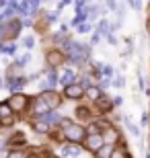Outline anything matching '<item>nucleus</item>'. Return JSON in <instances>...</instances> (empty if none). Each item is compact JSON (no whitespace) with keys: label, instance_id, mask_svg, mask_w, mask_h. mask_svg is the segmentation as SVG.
Instances as JSON below:
<instances>
[{"label":"nucleus","instance_id":"nucleus-1","mask_svg":"<svg viewBox=\"0 0 150 158\" xmlns=\"http://www.w3.org/2000/svg\"><path fill=\"white\" fill-rule=\"evenodd\" d=\"M58 127H60V131H62V138H64L66 144H78V146H82V142L87 138V127H84V125L72 121V119H68V117H62Z\"/></svg>","mask_w":150,"mask_h":158},{"label":"nucleus","instance_id":"nucleus-2","mask_svg":"<svg viewBox=\"0 0 150 158\" xmlns=\"http://www.w3.org/2000/svg\"><path fill=\"white\" fill-rule=\"evenodd\" d=\"M6 103L11 105L15 115H25L31 109V105H33V97H29V94H25V93H15L6 99Z\"/></svg>","mask_w":150,"mask_h":158},{"label":"nucleus","instance_id":"nucleus-3","mask_svg":"<svg viewBox=\"0 0 150 158\" xmlns=\"http://www.w3.org/2000/svg\"><path fill=\"white\" fill-rule=\"evenodd\" d=\"M43 60H45V64H47L49 70H58V68H62V66L68 62L66 53H64L62 49H58V47H49L45 52V56H43Z\"/></svg>","mask_w":150,"mask_h":158},{"label":"nucleus","instance_id":"nucleus-4","mask_svg":"<svg viewBox=\"0 0 150 158\" xmlns=\"http://www.w3.org/2000/svg\"><path fill=\"white\" fill-rule=\"evenodd\" d=\"M103 146H105V142H103V135L101 134H87V138H84V142H82V148H84L87 152L95 154V156L101 152Z\"/></svg>","mask_w":150,"mask_h":158},{"label":"nucleus","instance_id":"nucleus-5","mask_svg":"<svg viewBox=\"0 0 150 158\" xmlns=\"http://www.w3.org/2000/svg\"><path fill=\"white\" fill-rule=\"evenodd\" d=\"M39 97L43 99V103L47 105V109L49 111H56V109H60L64 103V97L58 93V90H45V93H39Z\"/></svg>","mask_w":150,"mask_h":158},{"label":"nucleus","instance_id":"nucleus-6","mask_svg":"<svg viewBox=\"0 0 150 158\" xmlns=\"http://www.w3.org/2000/svg\"><path fill=\"white\" fill-rule=\"evenodd\" d=\"M62 97L68 101H80V99H84V88L78 82H74V84H70V86H66L62 90Z\"/></svg>","mask_w":150,"mask_h":158},{"label":"nucleus","instance_id":"nucleus-7","mask_svg":"<svg viewBox=\"0 0 150 158\" xmlns=\"http://www.w3.org/2000/svg\"><path fill=\"white\" fill-rule=\"evenodd\" d=\"M82 148L78 144H60V158H80Z\"/></svg>","mask_w":150,"mask_h":158},{"label":"nucleus","instance_id":"nucleus-8","mask_svg":"<svg viewBox=\"0 0 150 158\" xmlns=\"http://www.w3.org/2000/svg\"><path fill=\"white\" fill-rule=\"evenodd\" d=\"M29 129H31V131H35V134H39V135H49V134H52V127H49L45 121L35 119V117L29 119Z\"/></svg>","mask_w":150,"mask_h":158},{"label":"nucleus","instance_id":"nucleus-9","mask_svg":"<svg viewBox=\"0 0 150 158\" xmlns=\"http://www.w3.org/2000/svg\"><path fill=\"white\" fill-rule=\"evenodd\" d=\"M103 142H105V146H117V142H119V131H117L115 125H111V127H107L103 131Z\"/></svg>","mask_w":150,"mask_h":158},{"label":"nucleus","instance_id":"nucleus-10","mask_svg":"<svg viewBox=\"0 0 150 158\" xmlns=\"http://www.w3.org/2000/svg\"><path fill=\"white\" fill-rule=\"evenodd\" d=\"M74 82H78V74H76L72 68H64V70L60 72V84H62L64 88L70 86V84H74Z\"/></svg>","mask_w":150,"mask_h":158},{"label":"nucleus","instance_id":"nucleus-11","mask_svg":"<svg viewBox=\"0 0 150 158\" xmlns=\"http://www.w3.org/2000/svg\"><path fill=\"white\" fill-rule=\"evenodd\" d=\"M95 109H97L101 115H107V113L113 111V101H111L107 94H103V99H99L97 103H95Z\"/></svg>","mask_w":150,"mask_h":158},{"label":"nucleus","instance_id":"nucleus-12","mask_svg":"<svg viewBox=\"0 0 150 158\" xmlns=\"http://www.w3.org/2000/svg\"><path fill=\"white\" fill-rule=\"evenodd\" d=\"M103 90L99 88V84H92V86H88L87 90H84V97H87L88 101H92V103H97L99 99H103Z\"/></svg>","mask_w":150,"mask_h":158},{"label":"nucleus","instance_id":"nucleus-13","mask_svg":"<svg viewBox=\"0 0 150 158\" xmlns=\"http://www.w3.org/2000/svg\"><path fill=\"white\" fill-rule=\"evenodd\" d=\"M97 35H101V37H109V35H113L111 23L107 21V19H101V21L97 23Z\"/></svg>","mask_w":150,"mask_h":158},{"label":"nucleus","instance_id":"nucleus-14","mask_svg":"<svg viewBox=\"0 0 150 158\" xmlns=\"http://www.w3.org/2000/svg\"><path fill=\"white\" fill-rule=\"evenodd\" d=\"M35 45H37V39H35V35H25L23 39H21V47H23L25 52H33Z\"/></svg>","mask_w":150,"mask_h":158},{"label":"nucleus","instance_id":"nucleus-15","mask_svg":"<svg viewBox=\"0 0 150 158\" xmlns=\"http://www.w3.org/2000/svg\"><path fill=\"white\" fill-rule=\"evenodd\" d=\"M76 119H80V121H92V115H91V109L88 107H76Z\"/></svg>","mask_w":150,"mask_h":158},{"label":"nucleus","instance_id":"nucleus-16","mask_svg":"<svg viewBox=\"0 0 150 158\" xmlns=\"http://www.w3.org/2000/svg\"><path fill=\"white\" fill-rule=\"evenodd\" d=\"M109 158H132V156H130V152H127V148L121 144V146H115V148H113V152H111Z\"/></svg>","mask_w":150,"mask_h":158},{"label":"nucleus","instance_id":"nucleus-17","mask_svg":"<svg viewBox=\"0 0 150 158\" xmlns=\"http://www.w3.org/2000/svg\"><path fill=\"white\" fill-rule=\"evenodd\" d=\"M12 117V109L6 101H0V119H8Z\"/></svg>","mask_w":150,"mask_h":158},{"label":"nucleus","instance_id":"nucleus-18","mask_svg":"<svg viewBox=\"0 0 150 158\" xmlns=\"http://www.w3.org/2000/svg\"><path fill=\"white\" fill-rule=\"evenodd\" d=\"M17 52H19V45L15 41H12V43H4V47H2V53H4V56H11V58H15Z\"/></svg>","mask_w":150,"mask_h":158},{"label":"nucleus","instance_id":"nucleus-19","mask_svg":"<svg viewBox=\"0 0 150 158\" xmlns=\"http://www.w3.org/2000/svg\"><path fill=\"white\" fill-rule=\"evenodd\" d=\"M31 60H33V56H31L29 52H25L23 56H21V58H17V64L21 66V68H27V66L31 64Z\"/></svg>","mask_w":150,"mask_h":158},{"label":"nucleus","instance_id":"nucleus-20","mask_svg":"<svg viewBox=\"0 0 150 158\" xmlns=\"http://www.w3.org/2000/svg\"><path fill=\"white\" fill-rule=\"evenodd\" d=\"M39 8H41V2H37V0H31V2H29V15L33 19L39 17V15H37V12H39Z\"/></svg>","mask_w":150,"mask_h":158},{"label":"nucleus","instance_id":"nucleus-21","mask_svg":"<svg viewBox=\"0 0 150 158\" xmlns=\"http://www.w3.org/2000/svg\"><path fill=\"white\" fill-rule=\"evenodd\" d=\"M19 17H29V2L23 0V2H19V10H17Z\"/></svg>","mask_w":150,"mask_h":158},{"label":"nucleus","instance_id":"nucleus-22","mask_svg":"<svg viewBox=\"0 0 150 158\" xmlns=\"http://www.w3.org/2000/svg\"><path fill=\"white\" fill-rule=\"evenodd\" d=\"M123 121H126V125H127V131H130L132 135H136V138H138V135H140V127H138V125H134V123L130 121V117H126Z\"/></svg>","mask_w":150,"mask_h":158},{"label":"nucleus","instance_id":"nucleus-23","mask_svg":"<svg viewBox=\"0 0 150 158\" xmlns=\"http://www.w3.org/2000/svg\"><path fill=\"white\" fill-rule=\"evenodd\" d=\"M113 148H115V146H103V148H101V152H99L97 156H101V158H109L111 152H113Z\"/></svg>","mask_w":150,"mask_h":158},{"label":"nucleus","instance_id":"nucleus-24","mask_svg":"<svg viewBox=\"0 0 150 158\" xmlns=\"http://www.w3.org/2000/svg\"><path fill=\"white\" fill-rule=\"evenodd\" d=\"M27 150H11V154H8V158H27Z\"/></svg>","mask_w":150,"mask_h":158},{"label":"nucleus","instance_id":"nucleus-25","mask_svg":"<svg viewBox=\"0 0 150 158\" xmlns=\"http://www.w3.org/2000/svg\"><path fill=\"white\" fill-rule=\"evenodd\" d=\"M111 84H113L115 88H123V86H126V78H123V76H115Z\"/></svg>","mask_w":150,"mask_h":158},{"label":"nucleus","instance_id":"nucleus-26","mask_svg":"<svg viewBox=\"0 0 150 158\" xmlns=\"http://www.w3.org/2000/svg\"><path fill=\"white\" fill-rule=\"evenodd\" d=\"M12 125H15V117H8V119H2L0 121V127H4V129H11Z\"/></svg>","mask_w":150,"mask_h":158},{"label":"nucleus","instance_id":"nucleus-27","mask_svg":"<svg viewBox=\"0 0 150 158\" xmlns=\"http://www.w3.org/2000/svg\"><path fill=\"white\" fill-rule=\"evenodd\" d=\"M113 76V68L111 66H103V78H111Z\"/></svg>","mask_w":150,"mask_h":158},{"label":"nucleus","instance_id":"nucleus-28","mask_svg":"<svg viewBox=\"0 0 150 158\" xmlns=\"http://www.w3.org/2000/svg\"><path fill=\"white\" fill-rule=\"evenodd\" d=\"M109 84H111L109 78H101V82H99V88H101V90H105V88H109Z\"/></svg>","mask_w":150,"mask_h":158},{"label":"nucleus","instance_id":"nucleus-29","mask_svg":"<svg viewBox=\"0 0 150 158\" xmlns=\"http://www.w3.org/2000/svg\"><path fill=\"white\" fill-rule=\"evenodd\" d=\"M91 31V23H82L78 25V33H88Z\"/></svg>","mask_w":150,"mask_h":158},{"label":"nucleus","instance_id":"nucleus-30","mask_svg":"<svg viewBox=\"0 0 150 158\" xmlns=\"http://www.w3.org/2000/svg\"><path fill=\"white\" fill-rule=\"evenodd\" d=\"M68 4H70V0H62V2H58V4H56V8H58V10H64Z\"/></svg>","mask_w":150,"mask_h":158},{"label":"nucleus","instance_id":"nucleus-31","mask_svg":"<svg viewBox=\"0 0 150 158\" xmlns=\"http://www.w3.org/2000/svg\"><path fill=\"white\" fill-rule=\"evenodd\" d=\"M99 41H101V35H97V33H95V35L91 37V45H97Z\"/></svg>","mask_w":150,"mask_h":158},{"label":"nucleus","instance_id":"nucleus-32","mask_svg":"<svg viewBox=\"0 0 150 158\" xmlns=\"http://www.w3.org/2000/svg\"><path fill=\"white\" fill-rule=\"evenodd\" d=\"M130 6H132L134 10H140L142 8V2H130Z\"/></svg>","mask_w":150,"mask_h":158},{"label":"nucleus","instance_id":"nucleus-33","mask_svg":"<svg viewBox=\"0 0 150 158\" xmlns=\"http://www.w3.org/2000/svg\"><path fill=\"white\" fill-rule=\"evenodd\" d=\"M27 158H43V154H39V152H29V154H27Z\"/></svg>","mask_w":150,"mask_h":158},{"label":"nucleus","instance_id":"nucleus-34","mask_svg":"<svg viewBox=\"0 0 150 158\" xmlns=\"http://www.w3.org/2000/svg\"><path fill=\"white\" fill-rule=\"evenodd\" d=\"M107 41H109L111 45H117V37L115 35H109V37H107Z\"/></svg>","mask_w":150,"mask_h":158},{"label":"nucleus","instance_id":"nucleus-35","mask_svg":"<svg viewBox=\"0 0 150 158\" xmlns=\"http://www.w3.org/2000/svg\"><path fill=\"white\" fill-rule=\"evenodd\" d=\"M121 103H123V99H121V97H115V99H113V107L121 105Z\"/></svg>","mask_w":150,"mask_h":158},{"label":"nucleus","instance_id":"nucleus-36","mask_svg":"<svg viewBox=\"0 0 150 158\" xmlns=\"http://www.w3.org/2000/svg\"><path fill=\"white\" fill-rule=\"evenodd\" d=\"M107 8H109V10H115V8H117V2H107Z\"/></svg>","mask_w":150,"mask_h":158},{"label":"nucleus","instance_id":"nucleus-37","mask_svg":"<svg viewBox=\"0 0 150 158\" xmlns=\"http://www.w3.org/2000/svg\"><path fill=\"white\" fill-rule=\"evenodd\" d=\"M142 123H144V125L148 123V113H144V115H142Z\"/></svg>","mask_w":150,"mask_h":158},{"label":"nucleus","instance_id":"nucleus-38","mask_svg":"<svg viewBox=\"0 0 150 158\" xmlns=\"http://www.w3.org/2000/svg\"><path fill=\"white\" fill-rule=\"evenodd\" d=\"M0 88H4V80H2V76H0Z\"/></svg>","mask_w":150,"mask_h":158},{"label":"nucleus","instance_id":"nucleus-39","mask_svg":"<svg viewBox=\"0 0 150 158\" xmlns=\"http://www.w3.org/2000/svg\"><path fill=\"white\" fill-rule=\"evenodd\" d=\"M52 158H60V156H52Z\"/></svg>","mask_w":150,"mask_h":158},{"label":"nucleus","instance_id":"nucleus-40","mask_svg":"<svg viewBox=\"0 0 150 158\" xmlns=\"http://www.w3.org/2000/svg\"><path fill=\"white\" fill-rule=\"evenodd\" d=\"M95 158H101V156H95Z\"/></svg>","mask_w":150,"mask_h":158},{"label":"nucleus","instance_id":"nucleus-41","mask_svg":"<svg viewBox=\"0 0 150 158\" xmlns=\"http://www.w3.org/2000/svg\"><path fill=\"white\" fill-rule=\"evenodd\" d=\"M148 29H150V23H148Z\"/></svg>","mask_w":150,"mask_h":158},{"label":"nucleus","instance_id":"nucleus-42","mask_svg":"<svg viewBox=\"0 0 150 158\" xmlns=\"http://www.w3.org/2000/svg\"><path fill=\"white\" fill-rule=\"evenodd\" d=\"M0 121H2V119H0Z\"/></svg>","mask_w":150,"mask_h":158}]
</instances>
